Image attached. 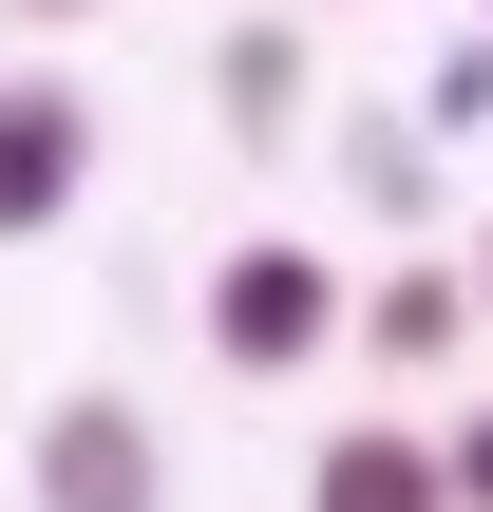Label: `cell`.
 Listing matches in <instances>:
<instances>
[{
  "label": "cell",
  "mask_w": 493,
  "mask_h": 512,
  "mask_svg": "<svg viewBox=\"0 0 493 512\" xmlns=\"http://www.w3.org/2000/svg\"><path fill=\"white\" fill-rule=\"evenodd\" d=\"M190 323H209V361H228V380H304V361L342 342V266H323V247H285V228H247V247L209 266V304H190Z\"/></svg>",
  "instance_id": "obj_1"
},
{
  "label": "cell",
  "mask_w": 493,
  "mask_h": 512,
  "mask_svg": "<svg viewBox=\"0 0 493 512\" xmlns=\"http://www.w3.org/2000/svg\"><path fill=\"white\" fill-rule=\"evenodd\" d=\"M342 342H361L380 380H437V361L475 342V285H456V266H380V285L342 304Z\"/></svg>",
  "instance_id": "obj_4"
},
{
  "label": "cell",
  "mask_w": 493,
  "mask_h": 512,
  "mask_svg": "<svg viewBox=\"0 0 493 512\" xmlns=\"http://www.w3.org/2000/svg\"><path fill=\"white\" fill-rule=\"evenodd\" d=\"M437 494H456V512H493V399L456 418V437H437Z\"/></svg>",
  "instance_id": "obj_7"
},
{
  "label": "cell",
  "mask_w": 493,
  "mask_h": 512,
  "mask_svg": "<svg viewBox=\"0 0 493 512\" xmlns=\"http://www.w3.org/2000/svg\"><path fill=\"white\" fill-rule=\"evenodd\" d=\"M209 76H228V133H285V114H304V38H285V19H228Z\"/></svg>",
  "instance_id": "obj_6"
},
{
  "label": "cell",
  "mask_w": 493,
  "mask_h": 512,
  "mask_svg": "<svg viewBox=\"0 0 493 512\" xmlns=\"http://www.w3.org/2000/svg\"><path fill=\"white\" fill-rule=\"evenodd\" d=\"M19 19H76V0H19Z\"/></svg>",
  "instance_id": "obj_9"
},
{
  "label": "cell",
  "mask_w": 493,
  "mask_h": 512,
  "mask_svg": "<svg viewBox=\"0 0 493 512\" xmlns=\"http://www.w3.org/2000/svg\"><path fill=\"white\" fill-rule=\"evenodd\" d=\"M456 285H475V323H493V228H475V266H456Z\"/></svg>",
  "instance_id": "obj_8"
},
{
  "label": "cell",
  "mask_w": 493,
  "mask_h": 512,
  "mask_svg": "<svg viewBox=\"0 0 493 512\" xmlns=\"http://www.w3.org/2000/svg\"><path fill=\"white\" fill-rule=\"evenodd\" d=\"M304 512H456V494H437V437L418 418H342L304 456Z\"/></svg>",
  "instance_id": "obj_5"
},
{
  "label": "cell",
  "mask_w": 493,
  "mask_h": 512,
  "mask_svg": "<svg viewBox=\"0 0 493 512\" xmlns=\"http://www.w3.org/2000/svg\"><path fill=\"white\" fill-rule=\"evenodd\" d=\"M76 171H95V95L76 76H0V247L76 228Z\"/></svg>",
  "instance_id": "obj_3"
},
{
  "label": "cell",
  "mask_w": 493,
  "mask_h": 512,
  "mask_svg": "<svg viewBox=\"0 0 493 512\" xmlns=\"http://www.w3.org/2000/svg\"><path fill=\"white\" fill-rule=\"evenodd\" d=\"M38 512H171V437H152V399L133 380H76V399H38Z\"/></svg>",
  "instance_id": "obj_2"
}]
</instances>
